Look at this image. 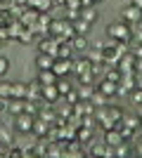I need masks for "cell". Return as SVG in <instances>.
Listing matches in <instances>:
<instances>
[{
    "label": "cell",
    "mask_w": 142,
    "mask_h": 158,
    "mask_svg": "<svg viewBox=\"0 0 142 158\" xmlns=\"http://www.w3.org/2000/svg\"><path fill=\"white\" fill-rule=\"evenodd\" d=\"M107 35L114 43H130V38H133V28L126 24V21H111L107 26Z\"/></svg>",
    "instance_id": "1"
},
{
    "label": "cell",
    "mask_w": 142,
    "mask_h": 158,
    "mask_svg": "<svg viewBox=\"0 0 142 158\" xmlns=\"http://www.w3.org/2000/svg\"><path fill=\"white\" fill-rule=\"evenodd\" d=\"M121 19L128 24L130 28L133 26H140L142 24V10L135 5H128V7H123V12H121Z\"/></svg>",
    "instance_id": "2"
},
{
    "label": "cell",
    "mask_w": 142,
    "mask_h": 158,
    "mask_svg": "<svg viewBox=\"0 0 142 158\" xmlns=\"http://www.w3.org/2000/svg\"><path fill=\"white\" fill-rule=\"evenodd\" d=\"M52 71H54V76L57 78H69L71 76V59H54V64H52Z\"/></svg>",
    "instance_id": "3"
},
{
    "label": "cell",
    "mask_w": 142,
    "mask_h": 158,
    "mask_svg": "<svg viewBox=\"0 0 142 158\" xmlns=\"http://www.w3.org/2000/svg\"><path fill=\"white\" fill-rule=\"evenodd\" d=\"M57 45H59V40H54V38H43L41 43H38V52H43V54H50V57H54L57 59Z\"/></svg>",
    "instance_id": "4"
},
{
    "label": "cell",
    "mask_w": 142,
    "mask_h": 158,
    "mask_svg": "<svg viewBox=\"0 0 142 158\" xmlns=\"http://www.w3.org/2000/svg\"><path fill=\"white\" fill-rule=\"evenodd\" d=\"M121 142H126V139H123V135H121V130H118V127H109V130L104 132V144H107L109 149H111V146L116 149Z\"/></svg>",
    "instance_id": "5"
},
{
    "label": "cell",
    "mask_w": 142,
    "mask_h": 158,
    "mask_svg": "<svg viewBox=\"0 0 142 158\" xmlns=\"http://www.w3.org/2000/svg\"><path fill=\"white\" fill-rule=\"evenodd\" d=\"M26 7L33 10V12H38V14H47L54 7V2L52 0H26Z\"/></svg>",
    "instance_id": "6"
},
{
    "label": "cell",
    "mask_w": 142,
    "mask_h": 158,
    "mask_svg": "<svg viewBox=\"0 0 142 158\" xmlns=\"http://www.w3.org/2000/svg\"><path fill=\"white\" fill-rule=\"evenodd\" d=\"M14 127H17V132H33V116H26V113L17 116Z\"/></svg>",
    "instance_id": "7"
},
{
    "label": "cell",
    "mask_w": 142,
    "mask_h": 158,
    "mask_svg": "<svg viewBox=\"0 0 142 158\" xmlns=\"http://www.w3.org/2000/svg\"><path fill=\"white\" fill-rule=\"evenodd\" d=\"M78 19L93 26V24H97L100 14H97V10H95V7H81V14H78Z\"/></svg>",
    "instance_id": "8"
},
{
    "label": "cell",
    "mask_w": 142,
    "mask_h": 158,
    "mask_svg": "<svg viewBox=\"0 0 142 158\" xmlns=\"http://www.w3.org/2000/svg\"><path fill=\"white\" fill-rule=\"evenodd\" d=\"M38 83H41V87H45V85H57V76H54V71L52 69H47V71H38Z\"/></svg>",
    "instance_id": "9"
},
{
    "label": "cell",
    "mask_w": 142,
    "mask_h": 158,
    "mask_svg": "<svg viewBox=\"0 0 142 158\" xmlns=\"http://www.w3.org/2000/svg\"><path fill=\"white\" fill-rule=\"evenodd\" d=\"M71 57H74L71 40H59V45H57V59H71Z\"/></svg>",
    "instance_id": "10"
},
{
    "label": "cell",
    "mask_w": 142,
    "mask_h": 158,
    "mask_svg": "<svg viewBox=\"0 0 142 158\" xmlns=\"http://www.w3.org/2000/svg\"><path fill=\"white\" fill-rule=\"evenodd\" d=\"M41 97L45 99L47 104H54V102H57L62 94L57 92V85H45V87H41Z\"/></svg>",
    "instance_id": "11"
},
{
    "label": "cell",
    "mask_w": 142,
    "mask_h": 158,
    "mask_svg": "<svg viewBox=\"0 0 142 158\" xmlns=\"http://www.w3.org/2000/svg\"><path fill=\"white\" fill-rule=\"evenodd\" d=\"M24 102H26V99L10 97V99H7V113H12V116H21V113H24Z\"/></svg>",
    "instance_id": "12"
},
{
    "label": "cell",
    "mask_w": 142,
    "mask_h": 158,
    "mask_svg": "<svg viewBox=\"0 0 142 158\" xmlns=\"http://www.w3.org/2000/svg\"><path fill=\"white\" fill-rule=\"evenodd\" d=\"M26 99H36V102L41 99V83H38V78L26 83Z\"/></svg>",
    "instance_id": "13"
},
{
    "label": "cell",
    "mask_w": 142,
    "mask_h": 158,
    "mask_svg": "<svg viewBox=\"0 0 142 158\" xmlns=\"http://www.w3.org/2000/svg\"><path fill=\"white\" fill-rule=\"evenodd\" d=\"M97 92H102L104 97H111V94H116L118 92V83H111V80H102L100 83V87H97Z\"/></svg>",
    "instance_id": "14"
},
{
    "label": "cell",
    "mask_w": 142,
    "mask_h": 158,
    "mask_svg": "<svg viewBox=\"0 0 142 158\" xmlns=\"http://www.w3.org/2000/svg\"><path fill=\"white\" fill-rule=\"evenodd\" d=\"M52 64H54V57L38 52V57H36V66H38V71H47V69H52Z\"/></svg>",
    "instance_id": "15"
},
{
    "label": "cell",
    "mask_w": 142,
    "mask_h": 158,
    "mask_svg": "<svg viewBox=\"0 0 142 158\" xmlns=\"http://www.w3.org/2000/svg\"><path fill=\"white\" fill-rule=\"evenodd\" d=\"M71 47H74V52H85V50H88V40H85V35H76V38H71Z\"/></svg>",
    "instance_id": "16"
},
{
    "label": "cell",
    "mask_w": 142,
    "mask_h": 158,
    "mask_svg": "<svg viewBox=\"0 0 142 158\" xmlns=\"http://www.w3.org/2000/svg\"><path fill=\"white\" fill-rule=\"evenodd\" d=\"M90 153H93V156H97V158H107V156H111L107 144H93V146H90Z\"/></svg>",
    "instance_id": "17"
},
{
    "label": "cell",
    "mask_w": 142,
    "mask_h": 158,
    "mask_svg": "<svg viewBox=\"0 0 142 158\" xmlns=\"http://www.w3.org/2000/svg\"><path fill=\"white\" fill-rule=\"evenodd\" d=\"M12 97L26 99V83H12Z\"/></svg>",
    "instance_id": "18"
},
{
    "label": "cell",
    "mask_w": 142,
    "mask_h": 158,
    "mask_svg": "<svg viewBox=\"0 0 142 158\" xmlns=\"http://www.w3.org/2000/svg\"><path fill=\"white\" fill-rule=\"evenodd\" d=\"M12 21H14L12 12L2 7V10H0V28H7V26H10V24H12Z\"/></svg>",
    "instance_id": "19"
},
{
    "label": "cell",
    "mask_w": 142,
    "mask_h": 158,
    "mask_svg": "<svg viewBox=\"0 0 142 158\" xmlns=\"http://www.w3.org/2000/svg\"><path fill=\"white\" fill-rule=\"evenodd\" d=\"M114 156H116V158H128V156H130V146L126 144V142H121V144L114 149Z\"/></svg>",
    "instance_id": "20"
},
{
    "label": "cell",
    "mask_w": 142,
    "mask_h": 158,
    "mask_svg": "<svg viewBox=\"0 0 142 158\" xmlns=\"http://www.w3.org/2000/svg\"><path fill=\"white\" fill-rule=\"evenodd\" d=\"M17 40H19V43H24V45H28V43L33 40V31H31V28H21L19 35H17Z\"/></svg>",
    "instance_id": "21"
},
{
    "label": "cell",
    "mask_w": 142,
    "mask_h": 158,
    "mask_svg": "<svg viewBox=\"0 0 142 158\" xmlns=\"http://www.w3.org/2000/svg\"><path fill=\"white\" fill-rule=\"evenodd\" d=\"M0 97H5V99L12 97V83L10 80H0Z\"/></svg>",
    "instance_id": "22"
},
{
    "label": "cell",
    "mask_w": 142,
    "mask_h": 158,
    "mask_svg": "<svg viewBox=\"0 0 142 158\" xmlns=\"http://www.w3.org/2000/svg\"><path fill=\"white\" fill-rule=\"evenodd\" d=\"M90 102H93L95 106H107L109 104V97H104L102 92H95L93 97H90Z\"/></svg>",
    "instance_id": "23"
},
{
    "label": "cell",
    "mask_w": 142,
    "mask_h": 158,
    "mask_svg": "<svg viewBox=\"0 0 142 158\" xmlns=\"http://www.w3.org/2000/svg\"><path fill=\"white\" fill-rule=\"evenodd\" d=\"M0 142L10 146V144H12V142H14V135H12V132H10V130H7V127H0Z\"/></svg>",
    "instance_id": "24"
},
{
    "label": "cell",
    "mask_w": 142,
    "mask_h": 158,
    "mask_svg": "<svg viewBox=\"0 0 142 158\" xmlns=\"http://www.w3.org/2000/svg\"><path fill=\"white\" fill-rule=\"evenodd\" d=\"M57 92H59V94H69V92H71V83L64 80V78H59V80H57Z\"/></svg>",
    "instance_id": "25"
},
{
    "label": "cell",
    "mask_w": 142,
    "mask_h": 158,
    "mask_svg": "<svg viewBox=\"0 0 142 158\" xmlns=\"http://www.w3.org/2000/svg\"><path fill=\"white\" fill-rule=\"evenodd\" d=\"M130 104L140 106L142 104V87H135V90H130Z\"/></svg>",
    "instance_id": "26"
},
{
    "label": "cell",
    "mask_w": 142,
    "mask_h": 158,
    "mask_svg": "<svg viewBox=\"0 0 142 158\" xmlns=\"http://www.w3.org/2000/svg\"><path fill=\"white\" fill-rule=\"evenodd\" d=\"M10 73V59L0 54V76H7Z\"/></svg>",
    "instance_id": "27"
},
{
    "label": "cell",
    "mask_w": 142,
    "mask_h": 158,
    "mask_svg": "<svg viewBox=\"0 0 142 158\" xmlns=\"http://www.w3.org/2000/svg\"><path fill=\"white\" fill-rule=\"evenodd\" d=\"M107 80H111V83H121V71H107Z\"/></svg>",
    "instance_id": "28"
},
{
    "label": "cell",
    "mask_w": 142,
    "mask_h": 158,
    "mask_svg": "<svg viewBox=\"0 0 142 158\" xmlns=\"http://www.w3.org/2000/svg\"><path fill=\"white\" fill-rule=\"evenodd\" d=\"M0 113H7V99L0 97Z\"/></svg>",
    "instance_id": "29"
},
{
    "label": "cell",
    "mask_w": 142,
    "mask_h": 158,
    "mask_svg": "<svg viewBox=\"0 0 142 158\" xmlns=\"http://www.w3.org/2000/svg\"><path fill=\"white\" fill-rule=\"evenodd\" d=\"M130 5H135V7H140V10H142V0H130Z\"/></svg>",
    "instance_id": "30"
},
{
    "label": "cell",
    "mask_w": 142,
    "mask_h": 158,
    "mask_svg": "<svg viewBox=\"0 0 142 158\" xmlns=\"http://www.w3.org/2000/svg\"><path fill=\"white\" fill-rule=\"evenodd\" d=\"M54 5H67V0H52Z\"/></svg>",
    "instance_id": "31"
},
{
    "label": "cell",
    "mask_w": 142,
    "mask_h": 158,
    "mask_svg": "<svg viewBox=\"0 0 142 158\" xmlns=\"http://www.w3.org/2000/svg\"><path fill=\"white\" fill-rule=\"evenodd\" d=\"M137 116H140V120H142V104L137 106Z\"/></svg>",
    "instance_id": "32"
},
{
    "label": "cell",
    "mask_w": 142,
    "mask_h": 158,
    "mask_svg": "<svg viewBox=\"0 0 142 158\" xmlns=\"http://www.w3.org/2000/svg\"><path fill=\"white\" fill-rule=\"evenodd\" d=\"M85 158H97V156H93V153H90V156H85Z\"/></svg>",
    "instance_id": "33"
},
{
    "label": "cell",
    "mask_w": 142,
    "mask_h": 158,
    "mask_svg": "<svg viewBox=\"0 0 142 158\" xmlns=\"http://www.w3.org/2000/svg\"><path fill=\"white\" fill-rule=\"evenodd\" d=\"M95 2H100V0H95Z\"/></svg>",
    "instance_id": "34"
}]
</instances>
